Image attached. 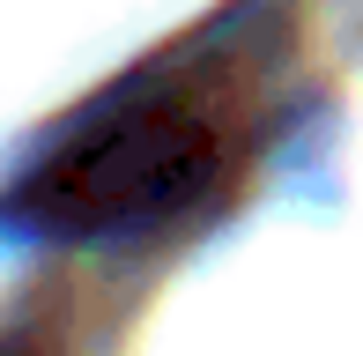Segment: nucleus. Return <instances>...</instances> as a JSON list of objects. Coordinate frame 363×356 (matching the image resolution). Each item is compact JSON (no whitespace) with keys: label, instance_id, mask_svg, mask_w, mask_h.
Returning a JSON list of instances; mask_svg holds the SVG:
<instances>
[{"label":"nucleus","instance_id":"obj_1","mask_svg":"<svg viewBox=\"0 0 363 356\" xmlns=\"http://www.w3.org/2000/svg\"><path fill=\"white\" fill-rule=\"evenodd\" d=\"M274 67V30L259 15H230L171 52L126 67L111 89L45 141V156L15 178L8 223L60 245L141 238L223 193V178L259 141V82Z\"/></svg>","mask_w":363,"mask_h":356}]
</instances>
